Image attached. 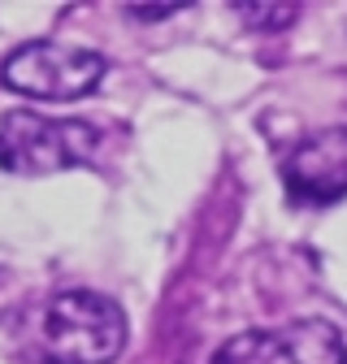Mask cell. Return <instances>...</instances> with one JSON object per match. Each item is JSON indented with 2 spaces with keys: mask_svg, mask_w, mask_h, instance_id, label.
Wrapping results in <instances>:
<instances>
[{
  "mask_svg": "<svg viewBox=\"0 0 347 364\" xmlns=\"http://www.w3.org/2000/svg\"><path fill=\"white\" fill-rule=\"evenodd\" d=\"M126 347V312L100 291H57L35 308L31 355L39 364H113Z\"/></svg>",
  "mask_w": 347,
  "mask_h": 364,
  "instance_id": "cell-1",
  "label": "cell"
},
{
  "mask_svg": "<svg viewBox=\"0 0 347 364\" xmlns=\"http://www.w3.org/2000/svg\"><path fill=\"white\" fill-rule=\"evenodd\" d=\"M105 148V126L87 117H43L31 109L0 113V169L9 173H57L92 165Z\"/></svg>",
  "mask_w": 347,
  "mask_h": 364,
  "instance_id": "cell-2",
  "label": "cell"
},
{
  "mask_svg": "<svg viewBox=\"0 0 347 364\" xmlns=\"http://www.w3.org/2000/svg\"><path fill=\"white\" fill-rule=\"evenodd\" d=\"M105 74H109V61L96 48L61 43V39L22 43L0 65V82L35 100H82L105 82Z\"/></svg>",
  "mask_w": 347,
  "mask_h": 364,
  "instance_id": "cell-3",
  "label": "cell"
},
{
  "mask_svg": "<svg viewBox=\"0 0 347 364\" xmlns=\"http://www.w3.org/2000/svg\"><path fill=\"white\" fill-rule=\"evenodd\" d=\"M208 364H347V343L330 321H291L274 330H243L217 347Z\"/></svg>",
  "mask_w": 347,
  "mask_h": 364,
  "instance_id": "cell-4",
  "label": "cell"
},
{
  "mask_svg": "<svg viewBox=\"0 0 347 364\" xmlns=\"http://www.w3.org/2000/svg\"><path fill=\"white\" fill-rule=\"evenodd\" d=\"M282 187L291 204H334L347 196V126L304 134L282 152Z\"/></svg>",
  "mask_w": 347,
  "mask_h": 364,
  "instance_id": "cell-5",
  "label": "cell"
},
{
  "mask_svg": "<svg viewBox=\"0 0 347 364\" xmlns=\"http://www.w3.org/2000/svg\"><path fill=\"white\" fill-rule=\"evenodd\" d=\"M239 22L247 26H260V31H278V26H291L299 5H235Z\"/></svg>",
  "mask_w": 347,
  "mask_h": 364,
  "instance_id": "cell-6",
  "label": "cell"
},
{
  "mask_svg": "<svg viewBox=\"0 0 347 364\" xmlns=\"http://www.w3.org/2000/svg\"><path fill=\"white\" fill-rule=\"evenodd\" d=\"M178 9H187V5H130L126 14H135V18H165V14H178Z\"/></svg>",
  "mask_w": 347,
  "mask_h": 364,
  "instance_id": "cell-7",
  "label": "cell"
}]
</instances>
